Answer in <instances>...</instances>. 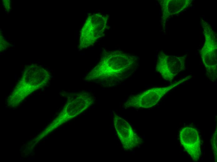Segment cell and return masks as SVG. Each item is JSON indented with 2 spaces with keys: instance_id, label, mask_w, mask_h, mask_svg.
I'll use <instances>...</instances> for the list:
<instances>
[{
  "instance_id": "1",
  "label": "cell",
  "mask_w": 217,
  "mask_h": 162,
  "mask_svg": "<svg viewBox=\"0 0 217 162\" xmlns=\"http://www.w3.org/2000/svg\"><path fill=\"white\" fill-rule=\"evenodd\" d=\"M137 65V59L135 56L119 51L106 52L95 69L94 76L123 81L133 73Z\"/></svg>"
},
{
  "instance_id": "7",
  "label": "cell",
  "mask_w": 217,
  "mask_h": 162,
  "mask_svg": "<svg viewBox=\"0 0 217 162\" xmlns=\"http://www.w3.org/2000/svg\"><path fill=\"white\" fill-rule=\"evenodd\" d=\"M200 53L206 69V76L212 81L217 77V44L214 41H207L200 51Z\"/></svg>"
},
{
  "instance_id": "9",
  "label": "cell",
  "mask_w": 217,
  "mask_h": 162,
  "mask_svg": "<svg viewBox=\"0 0 217 162\" xmlns=\"http://www.w3.org/2000/svg\"><path fill=\"white\" fill-rule=\"evenodd\" d=\"M211 145L215 161H217V128L214 132L211 140Z\"/></svg>"
},
{
  "instance_id": "5",
  "label": "cell",
  "mask_w": 217,
  "mask_h": 162,
  "mask_svg": "<svg viewBox=\"0 0 217 162\" xmlns=\"http://www.w3.org/2000/svg\"><path fill=\"white\" fill-rule=\"evenodd\" d=\"M114 123L118 137L125 150H132L142 143V140L125 120L115 114Z\"/></svg>"
},
{
  "instance_id": "4",
  "label": "cell",
  "mask_w": 217,
  "mask_h": 162,
  "mask_svg": "<svg viewBox=\"0 0 217 162\" xmlns=\"http://www.w3.org/2000/svg\"><path fill=\"white\" fill-rule=\"evenodd\" d=\"M106 20L102 16L95 15L88 18L81 30L80 46L85 47L92 45L100 36L105 26Z\"/></svg>"
},
{
  "instance_id": "2",
  "label": "cell",
  "mask_w": 217,
  "mask_h": 162,
  "mask_svg": "<svg viewBox=\"0 0 217 162\" xmlns=\"http://www.w3.org/2000/svg\"><path fill=\"white\" fill-rule=\"evenodd\" d=\"M188 76L168 86L154 88L138 94L131 96L124 104V107L148 108L156 105L160 99L173 88L190 79Z\"/></svg>"
},
{
  "instance_id": "8",
  "label": "cell",
  "mask_w": 217,
  "mask_h": 162,
  "mask_svg": "<svg viewBox=\"0 0 217 162\" xmlns=\"http://www.w3.org/2000/svg\"><path fill=\"white\" fill-rule=\"evenodd\" d=\"M26 72L17 86V89L30 90L37 89L44 86L47 83L49 79L48 73L46 71H31Z\"/></svg>"
},
{
  "instance_id": "6",
  "label": "cell",
  "mask_w": 217,
  "mask_h": 162,
  "mask_svg": "<svg viewBox=\"0 0 217 162\" xmlns=\"http://www.w3.org/2000/svg\"><path fill=\"white\" fill-rule=\"evenodd\" d=\"M180 142L194 161H198L201 155L200 140L197 130L192 127L186 126L179 133Z\"/></svg>"
},
{
  "instance_id": "3",
  "label": "cell",
  "mask_w": 217,
  "mask_h": 162,
  "mask_svg": "<svg viewBox=\"0 0 217 162\" xmlns=\"http://www.w3.org/2000/svg\"><path fill=\"white\" fill-rule=\"evenodd\" d=\"M186 56H169L163 53L158 55L156 70L166 80L171 81L181 71L185 70Z\"/></svg>"
}]
</instances>
